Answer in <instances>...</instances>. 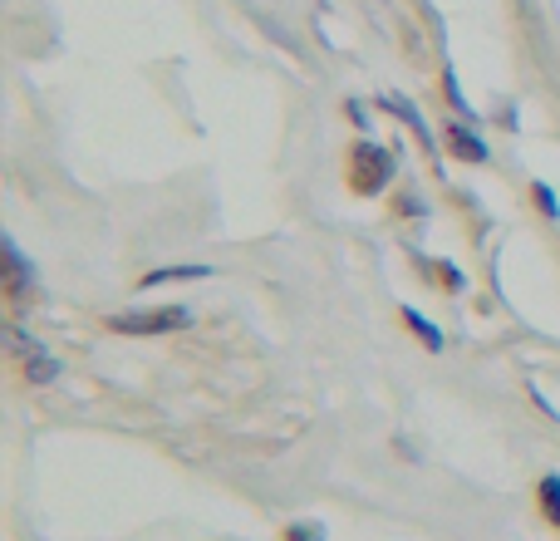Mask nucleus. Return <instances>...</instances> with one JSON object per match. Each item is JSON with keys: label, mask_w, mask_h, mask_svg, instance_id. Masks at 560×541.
I'll return each mask as SVG.
<instances>
[{"label": "nucleus", "mask_w": 560, "mask_h": 541, "mask_svg": "<svg viewBox=\"0 0 560 541\" xmlns=\"http://www.w3.org/2000/svg\"><path fill=\"white\" fill-rule=\"evenodd\" d=\"M0 251H5V296H10V301H25V296L35 291V281H40V276H35L30 256L15 246V237L0 241Z\"/></svg>", "instance_id": "nucleus-3"}, {"label": "nucleus", "mask_w": 560, "mask_h": 541, "mask_svg": "<svg viewBox=\"0 0 560 541\" xmlns=\"http://www.w3.org/2000/svg\"><path fill=\"white\" fill-rule=\"evenodd\" d=\"M285 541H325V527L320 522H295V527H285Z\"/></svg>", "instance_id": "nucleus-10"}, {"label": "nucleus", "mask_w": 560, "mask_h": 541, "mask_svg": "<svg viewBox=\"0 0 560 541\" xmlns=\"http://www.w3.org/2000/svg\"><path fill=\"white\" fill-rule=\"evenodd\" d=\"M541 507H546V517L560 527V473H546L541 478Z\"/></svg>", "instance_id": "nucleus-9"}, {"label": "nucleus", "mask_w": 560, "mask_h": 541, "mask_svg": "<svg viewBox=\"0 0 560 541\" xmlns=\"http://www.w3.org/2000/svg\"><path fill=\"white\" fill-rule=\"evenodd\" d=\"M202 276H212V266H163V271H148L143 276V291L168 286V281H202Z\"/></svg>", "instance_id": "nucleus-6"}, {"label": "nucleus", "mask_w": 560, "mask_h": 541, "mask_svg": "<svg viewBox=\"0 0 560 541\" xmlns=\"http://www.w3.org/2000/svg\"><path fill=\"white\" fill-rule=\"evenodd\" d=\"M443 89H448V99H452V109H457V114H467V99H462V89H457V74H443Z\"/></svg>", "instance_id": "nucleus-11"}, {"label": "nucleus", "mask_w": 560, "mask_h": 541, "mask_svg": "<svg viewBox=\"0 0 560 541\" xmlns=\"http://www.w3.org/2000/svg\"><path fill=\"white\" fill-rule=\"evenodd\" d=\"M443 138H448V153H452V158H462V163H487V143H482V138H477L472 128L452 123Z\"/></svg>", "instance_id": "nucleus-4"}, {"label": "nucleus", "mask_w": 560, "mask_h": 541, "mask_svg": "<svg viewBox=\"0 0 560 541\" xmlns=\"http://www.w3.org/2000/svg\"><path fill=\"white\" fill-rule=\"evenodd\" d=\"M379 109H389L393 119H403V123H408V128H413V133L423 138V148L433 153V133H428V123H423V114H418V109H413V104H408L403 94H384V99H379Z\"/></svg>", "instance_id": "nucleus-5"}, {"label": "nucleus", "mask_w": 560, "mask_h": 541, "mask_svg": "<svg viewBox=\"0 0 560 541\" xmlns=\"http://www.w3.org/2000/svg\"><path fill=\"white\" fill-rule=\"evenodd\" d=\"M389 178H393V153L379 148L374 138H359L354 153H349V187L359 197H374V192H384Z\"/></svg>", "instance_id": "nucleus-1"}, {"label": "nucleus", "mask_w": 560, "mask_h": 541, "mask_svg": "<svg viewBox=\"0 0 560 541\" xmlns=\"http://www.w3.org/2000/svg\"><path fill=\"white\" fill-rule=\"evenodd\" d=\"M25 379H30V384H55L59 360H50L45 350H40V355H25Z\"/></svg>", "instance_id": "nucleus-8"}, {"label": "nucleus", "mask_w": 560, "mask_h": 541, "mask_svg": "<svg viewBox=\"0 0 560 541\" xmlns=\"http://www.w3.org/2000/svg\"><path fill=\"white\" fill-rule=\"evenodd\" d=\"M403 320H408V330H413V335H418V340H423V345H428L433 355L443 350V330H438V325H433L428 315H418V310H403Z\"/></svg>", "instance_id": "nucleus-7"}, {"label": "nucleus", "mask_w": 560, "mask_h": 541, "mask_svg": "<svg viewBox=\"0 0 560 541\" xmlns=\"http://www.w3.org/2000/svg\"><path fill=\"white\" fill-rule=\"evenodd\" d=\"M536 202L546 207V217H560V202H556V192H551L546 182H536Z\"/></svg>", "instance_id": "nucleus-12"}, {"label": "nucleus", "mask_w": 560, "mask_h": 541, "mask_svg": "<svg viewBox=\"0 0 560 541\" xmlns=\"http://www.w3.org/2000/svg\"><path fill=\"white\" fill-rule=\"evenodd\" d=\"M192 325V310L182 305H158V310H123L109 315L113 335H172V330H187Z\"/></svg>", "instance_id": "nucleus-2"}]
</instances>
